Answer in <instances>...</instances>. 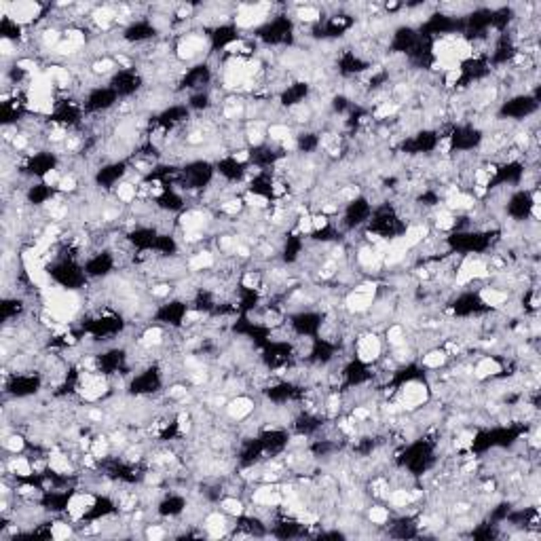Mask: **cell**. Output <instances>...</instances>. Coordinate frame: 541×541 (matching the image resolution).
I'll use <instances>...</instances> for the list:
<instances>
[{
  "label": "cell",
  "mask_w": 541,
  "mask_h": 541,
  "mask_svg": "<svg viewBox=\"0 0 541 541\" xmlns=\"http://www.w3.org/2000/svg\"><path fill=\"white\" fill-rule=\"evenodd\" d=\"M233 527L235 525H231V516L224 514L222 510L207 512L201 520V529L207 537H226V535H231Z\"/></svg>",
  "instance_id": "277c9868"
},
{
  "label": "cell",
  "mask_w": 541,
  "mask_h": 541,
  "mask_svg": "<svg viewBox=\"0 0 541 541\" xmlns=\"http://www.w3.org/2000/svg\"><path fill=\"white\" fill-rule=\"evenodd\" d=\"M392 516H394V512L387 505H383V503H372L370 508H366V520H368L370 527L387 529Z\"/></svg>",
  "instance_id": "52a82bcc"
},
{
  "label": "cell",
  "mask_w": 541,
  "mask_h": 541,
  "mask_svg": "<svg viewBox=\"0 0 541 541\" xmlns=\"http://www.w3.org/2000/svg\"><path fill=\"white\" fill-rule=\"evenodd\" d=\"M28 448V438L23 436V431L13 429L9 434H2V451L4 455H21Z\"/></svg>",
  "instance_id": "8992f818"
},
{
  "label": "cell",
  "mask_w": 541,
  "mask_h": 541,
  "mask_svg": "<svg viewBox=\"0 0 541 541\" xmlns=\"http://www.w3.org/2000/svg\"><path fill=\"white\" fill-rule=\"evenodd\" d=\"M258 410V400L252 394H237L233 398H229V402L224 406L222 414L231 421V423H243L248 421L254 412Z\"/></svg>",
  "instance_id": "3957f363"
},
{
  "label": "cell",
  "mask_w": 541,
  "mask_h": 541,
  "mask_svg": "<svg viewBox=\"0 0 541 541\" xmlns=\"http://www.w3.org/2000/svg\"><path fill=\"white\" fill-rule=\"evenodd\" d=\"M385 353V342L381 335L366 330L353 340V357L366 366H372L381 359V355Z\"/></svg>",
  "instance_id": "7a4b0ae2"
},
{
  "label": "cell",
  "mask_w": 541,
  "mask_h": 541,
  "mask_svg": "<svg viewBox=\"0 0 541 541\" xmlns=\"http://www.w3.org/2000/svg\"><path fill=\"white\" fill-rule=\"evenodd\" d=\"M429 400H431L429 385L421 377L406 379L396 387V402L404 412H414L425 404H429Z\"/></svg>",
  "instance_id": "6da1fadb"
},
{
  "label": "cell",
  "mask_w": 541,
  "mask_h": 541,
  "mask_svg": "<svg viewBox=\"0 0 541 541\" xmlns=\"http://www.w3.org/2000/svg\"><path fill=\"white\" fill-rule=\"evenodd\" d=\"M49 535L51 540H68L74 535V525L72 520H51L49 522Z\"/></svg>",
  "instance_id": "ba28073f"
},
{
  "label": "cell",
  "mask_w": 541,
  "mask_h": 541,
  "mask_svg": "<svg viewBox=\"0 0 541 541\" xmlns=\"http://www.w3.org/2000/svg\"><path fill=\"white\" fill-rule=\"evenodd\" d=\"M446 364H448V355H446L444 347H434V349H427L425 353H421L419 368L427 370V372H440L442 368H446Z\"/></svg>",
  "instance_id": "5b68a950"
}]
</instances>
